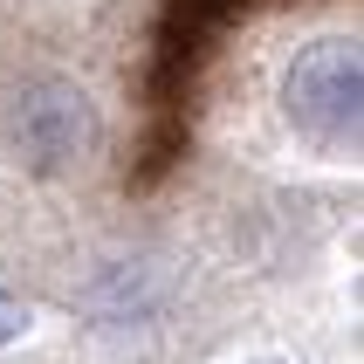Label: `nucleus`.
Listing matches in <instances>:
<instances>
[{
  "label": "nucleus",
  "instance_id": "1",
  "mask_svg": "<svg viewBox=\"0 0 364 364\" xmlns=\"http://www.w3.org/2000/svg\"><path fill=\"white\" fill-rule=\"evenodd\" d=\"M282 103H289V124L303 131L316 151L330 159H350L358 151V124H364V62H358V41L350 35H323L309 41L303 55L289 62V82H282Z\"/></svg>",
  "mask_w": 364,
  "mask_h": 364
},
{
  "label": "nucleus",
  "instance_id": "2",
  "mask_svg": "<svg viewBox=\"0 0 364 364\" xmlns=\"http://www.w3.org/2000/svg\"><path fill=\"white\" fill-rule=\"evenodd\" d=\"M14 144L28 151V165L62 172V165L90 159L97 144V110L76 82H35L14 97Z\"/></svg>",
  "mask_w": 364,
  "mask_h": 364
},
{
  "label": "nucleus",
  "instance_id": "3",
  "mask_svg": "<svg viewBox=\"0 0 364 364\" xmlns=\"http://www.w3.org/2000/svg\"><path fill=\"white\" fill-rule=\"evenodd\" d=\"M21 330H28V316H21V309H7V303H0V344H14Z\"/></svg>",
  "mask_w": 364,
  "mask_h": 364
}]
</instances>
